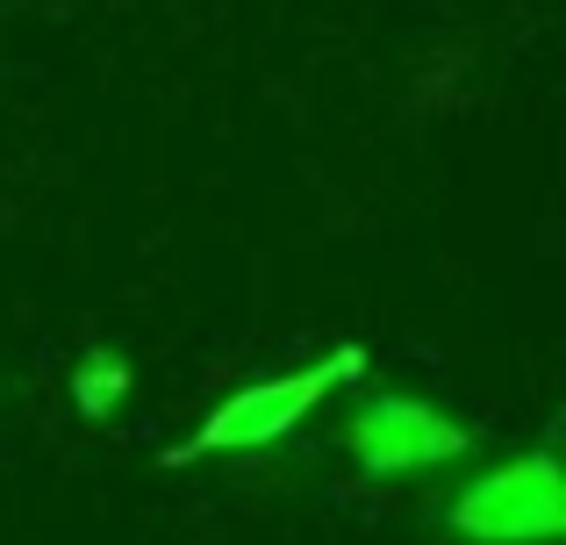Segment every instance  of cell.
<instances>
[{
	"mask_svg": "<svg viewBox=\"0 0 566 545\" xmlns=\"http://www.w3.org/2000/svg\"><path fill=\"white\" fill-rule=\"evenodd\" d=\"M72 402H80L86 423H108L115 409L129 402V359L123 352H108V345L80 352V366H72Z\"/></svg>",
	"mask_w": 566,
	"mask_h": 545,
	"instance_id": "277c9868",
	"label": "cell"
},
{
	"mask_svg": "<svg viewBox=\"0 0 566 545\" xmlns=\"http://www.w3.org/2000/svg\"><path fill=\"white\" fill-rule=\"evenodd\" d=\"M559 524H566V503H559V460L553 452L495 467L488 481H473L452 503V532H467L481 545H538V538H559Z\"/></svg>",
	"mask_w": 566,
	"mask_h": 545,
	"instance_id": "7a4b0ae2",
	"label": "cell"
},
{
	"mask_svg": "<svg viewBox=\"0 0 566 545\" xmlns=\"http://www.w3.org/2000/svg\"><path fill=\"white\" fill-rule=\"evenodd\" d=\"M359 374H366V345H337V352H323V359L294 366V374L251 380V388H237L230 402L208 409L201 431L172 452V467L208 460V452H259V446H273V438H287L331 388H345V380H359Z\"/></svg>",
	"mask_w": 566,
	"mask_h": 545,
	"instance_id": "6da1fadb",
	"label": "cell"
},
{
	"mask_svg": "<svg viewBox=\"0 0 566 545\" xmlns=\"http://www.w3.org/2000/svg\"><path fill=\"white\" fill-rule=\"evenodd\" d=\"M352 460L366 474H423V467H444L467 452V431H459L444 409H430L423 395H380L352 417L345 431Z\"/></svg>",
	"mask_w": 566,
	"mask_h": 545,
	"instance_id": "3957f363",
	"label": "cell"
}]
</instances>
